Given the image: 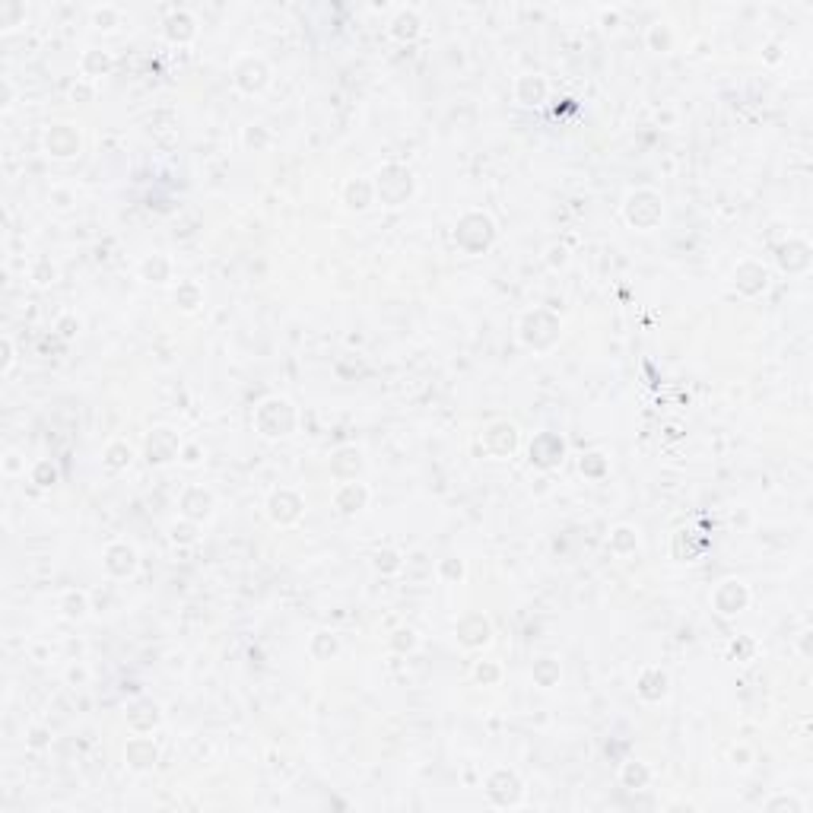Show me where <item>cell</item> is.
I'll list each match as a JSON object with an SVG mask.
<instances>
[{
	"label": "cell",
	"mask_w": 813,
	"mask_h": 813,
	"mask_svg": "<svg viewBox=\"0 0 813 813\" xmlns=\"http://www.w3.org/2000/svg\"><path fill=\"white\" fill-rule=\"evenodd\" d=\"M391 26H394V35L397 38H413L416 32H420V19H416V13H410V10H400Z\"/></svg>",
	"instance_id": "6da1fadb"
}]
</instances>
